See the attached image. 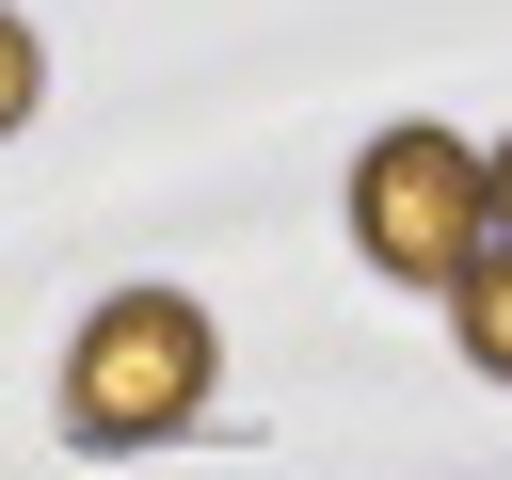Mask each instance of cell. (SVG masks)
I'll list each match as a JSON object with an SVG mask.
<instances>
[{"mask_svg": "<svg viewBox=\"0 0 512 480\" xmlns=\"http://www.w3.org/2000/svg\"><path fill=\"white\" fill-rule=\"evenodd\" d=\"M208 384H224V336H208L192 288H112L64 336V432L80 448H160V432L208 416Z\"/></svg>", "mask_w": 512, "mask_h": 480, "instance_id": "1", "label": "cell"}, {"mask_svg": "<svg viewBox=\"0 0 512 480\" xmlns=\"http://www.w3.org/2000/svg\"><path fill=\"white\" fill-rule=\"evenodd\" d=\"M32 96H48V48H32V32L0 16V128H32Z\"/></svg>", "mask_w": 512, "mask_h": 480, "instance_id": "4", "label": "cell"}, {"mask_svg": "<svg viewBox=\"0 0 512 480\" xmlns=\"http://www.w3.org/2000/svg\"><path fill=\"white\" fill-rule=\"evenodd\" d=\"M480 224L512 240V144H480Z\"/></svg>", "mask_w": 512, "mask_h": 480, "instance_id": "5", "label": "cell"}, {"mask_svg": "<svg viewBox=\"0 0 512 480\" xmlns=\"http://www.w3.org/2000/svg\"><path fill=\"white\" fill-rule=\"evenodd\" d=\"M352 240H368V272H400V288H448L496 224H480V144H448V128H384L368 160H352Z\"/></svg>", "mask_w": 512, "mask_h": 480, "instance_id": "2", "label": "cell"}, {"mask_svg": "<svg viewBox=\"0 0 512 480\" xmlns=\"http://www.w3.org/2000/svg\"><path fill=\"white\" fill-rule=\"evenodd\" d=\"M448 336H464L480 384H512V240H480V256L448 272Z\"/></svg>", "mask_w": 512, "mask_h": 480, "instance_id": "3", "label": "cell"}]
</instances>
